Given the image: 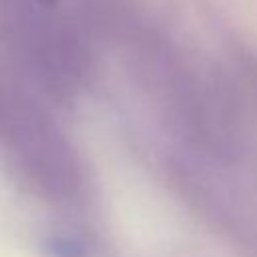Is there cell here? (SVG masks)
Here are the masks:
<instances>
[{
    "label": "cell",
    "mask_w": 257,
    "mask_h": 257,
    "mask_svg": "<svg viewBox=\"0 0 257 257\" xmlns=\"http://www.w3.org/2000/svg\"><path fill=\"white\" fill-rule=\"evenodd\" d=\"M38 4H44V6H50V4H54L56 0H36Z\"/></svg>",
    "instance_id": "1"
}]
</instances>
